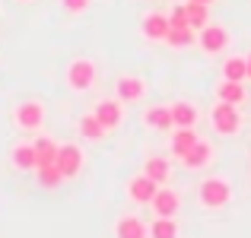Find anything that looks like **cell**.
I'll list each match as a JSON object with an SVG mask.
<instances>
[{"label": "cell", "instance_id": "9c48e42d", "mask_svg": "<svg viewBox=\"0 0 251 238\" xmlns=\"http://www.w3.org/2000/svg\"><path fill=\"white\" fill-rule=\"evenodd\" d=\"M169 16L166 13H147V16L140 19V35L147 38V42H166L169 35Z\"/></svg>", "mask_w": 251, "mask_h": 238}, {"label": "cell", "instance_id": "44dd1931", "mask_svg": "<svg viewBox=\"0 0 251 238\" xmlns=\"http://www.w3.org/2000/svg\"><path fill=\"white\" fill-rule=\"evenodd\" d=\"M150 238H181V229H178L175 216H156L150 222Z\"/></svg>", "mask_w": 251, "mask_h": 238}, {"label": "cell", "instance_id": "7a4b0ae2", "mask_svg": "<svg viewBox=\"0 0 251 238\" xmlns=\"http://www.w3.org/2000/svg\"><path fill=\"white\" fill-rule=\"evenodd\" d=\"M45 118H48V111H45V105L38 98H25V102H19L13 108V124L23 134H38L45 127Z\"/></svg>", "mask_w": 251, "mask_h": 238}, {"label": "cell", "instance_id": "603a6c76", "mask_svg": "<svg viewBox=\"0 0 251 238\" xmlns=\"http://www.w3.org/2000/svg\"><path fill=\"white\" fill-rule=\"evenodd\" d=\"M197 42V32L191 29V25H172L169 35H166V45H172V48H191V45Z\"/></svg>", "mask_w": 251, "mask_h": 238}, {"label": "cell", "instance_id": "9a60e30c", "mask_svg": "<svg viewBox=\"0 0 251 238\" xmlns=\"http://www.w3.org/2000/svg\"><path fill=\"white\" fill-rule=\"evenodd\" d=\"M197 140H201V134H197L194 127H175V130H172V156L184 159Z\"/></svg>", "mask_w": 251, "mask_h": 238}, {"label": "cell", "instance_id": "484cf974", "mask_svg": "<svg viewBox=\"0 0 251 238\" xmlns=\"http://www.w3.org/2000/svg\"><path fill=\"white\" fill-rule=\"evenodd\" d=\"M35 178H38V184H42V188H48V190L67 181V178L61 175V168H57V165H38V168H35Z\"/></svg>", "mask_w": 251, "mask_h": 238}, {"label": "cell", "instance_id": "6da1fadb", "mask_svg": "<svg viewBox=\"0 0 251 238\" xmlns=\"http://www.w3.org/2000/svg\"><path fill=\"white\" fill-rule=\"evenodd\" d=\"M235 190H232V181H229L226 175H210L201 181V188H197V203H201L203 210H210V213H216V210H226L229 203H232Z\"/></svg>", "mask_w": 251, "mask_h": 238}, {"label": "cell", "instance_id": "8fae6325", "mask_svg": "<svg viewBox=\"0 0 251 238\" xmlns=\"http://www.w3.org/2000/svg\"><path fill=\"white\" fill-rule=\"evenodd\" d=\"M156 190H159V184H156L153 178H147L143 171H140V175H134V178L127 181V197H130L134 203H140V207H147V203L153 200Z\"/></svg>", "mask_w": 251, "mask_h": 238}, {"label": "cell", "instance_id": "cb8c5ba5", "mask_svg": "<svg viewBox=\"0 0 251 238\" xmlns=\"http://www.w3.org/2000/svg\"><path fill=\"white\" fill-rule=\"evenodd\" d=\"M184 13H188V25L194 32H201L203 25L210 23V6L207 3H197V0H188L184 3Z\"/></svg>", "mask_w": 251, "mask_h": 238}, {"label": "cell", "instance_id": "4dcf8cb0", "mask_svg": "<svg viewBox=\"0 0 251 238\" xmlns=\"http://www.w3.org/2000/svg\"><path fill=\"white\" fill-rule=\"evenodd\" d=\"M19 3H29V0H19Z\"/></svg>", "mask_w": 251, "mask_h": 238}, {"label": "cell", "instance_id": "30bf717a", "mask_svg": "<svg viewBox=\"0 0 251 238\" xmlns=\"http://www.w3.org/2000/svg\"><path fill=\"white\" fill-rule=\"evenodd\" d=\"M213 156H216V153H213V146H210V140H203V137H201V140L191 146V153L181 159V165H184L188 171H203V168H210Z\"/></svg>", "mask_w": 251, "mask_h": 238}, {"label": "cell", "instance_id": "3957f363", "mask_svg": "<svg viewBox=\"0 0 251 238\" xmlns=\"http://www.w3.org/2000/svg\"><path fill=\"white\" fill-rule=\"evenodd\" d=\"M210 127H213V134H220V137H235V134L242 130L239 105L216 102L213 108H210Z\"/></svg>", "mask_w": 251, "mask_h": 238}, {"label": "cell", "instance_id": "d4e9b609", "mask_svg": "<svg viewBox=\"0 0 251 238\" xmlns=\"http://www.w3.org/2000/svg\"><path fill=\"white\" fill-rule=\"evenodd\" d=\"M32 143H35L38 165H54L57 162V146H61V143H54L51 137H38V140H32Z\"/></svg>", "mask_w": 251, "mask_h": 238}, {"label": "cell", "instance_id": "7c38bea8", "mask_svg": "<svg viewBox=\"0 0 251 238\" xmlns=\"http://www.w3.org/2000/svg\"><path fill=\"white\" fill-rule=\"evenodd\" d=\"M115 238H150V226L137 213H124L115 219Z\"/></svg>", "mask_w": 251, "mask_h": 238}, {"label": "cell", "instance_id": "5b68a950", "mask_svg": "<svg viewBox=\"0 0 251 238\" xmlns=\"http://www.w3.org/2000/svg\"><path fill=\"white\" fill-rule=\"evenodd\" d=\"M197 45H201L203 54L216 57V54H223V51H229V45H232V35H229L226 25H220V23H207L201 32H197Z\"/></svg>", "mask_w": 251, "mask_h": 238}, {"label": "cell", "instance_id": "83f0119b", "mask_svg": "<svg viewBox=\"0 0 251 238\" xmlns=\"http://www.w3.org/2000/svg\"><path fill=\"white\" fill-rule=\"evenodd\" d=\"M169 25H188V13H184V3L172 10V16H169Z\"/></svg>", "mask_w": 251, "mask_h": 238}, {"label": "cell", "instance_id": "f546056e", "mask_svg": "<svg viewBox=\"0 0 251 238\" xmlns=\"http://www.w3.org/2000/svg\"><path fill=\"white\" fill-rule=\"evenodd\" d=\"M197 3H207V6H210V3H213V0H197Z\"/></svg>", "mask_w": 251, "mask_h": 238}, {"label": "cell", "instance_id": "4fadbf2b", "mask_svg": "<svg viewBox=\"0 0 251 238\" xmlns=\"http://www.w3.org/2000/svg\"><path fill=\"white\" fill-rule=\"evenodd\" d=\"M150 207H153L156 216H178V210H181V197H178L172 188H162V184H159L156 197L150 200Z\"/></svg>", "mask_w": 251, "mask_h": 238}, {"label": "cell", "instance_id": "e0dca14e", "mask_svg": "<svg viewBox=\"0 0 251 238\" xmlns=\"http://www.w3.org/2000/svg\"><path fill=\"white\" fill-rule=\"evenodd\" d=\"M143 175L153 178L156 184H166L172 178V162L166 156H147V162H143Z\"/></svg>", "mask_w": 251, "mask_h": 238}, {"label": "cell", "instance_id": "8992f818", "mask_svg": "<svg viewBox=\"0 0 251 238\" xmlns=\"http://www.w3.org/2000/svg\"><path fill=\"white\" fill-rule=\"evenodd\" d=\"M83 162H86V156L76 143H61V146H57V162L54 165L61 168L64 178H76L83 171Z\"/></svg>", "mask_w": 251, "mask_h": 238}, {"label": "cell", "instance_id": "2e32d148", "mask_svg": "<svg viewBox=\"0 0 251 238\" xmlns=\"http://www.w3.org/2000/svg\"><path fill=\"white\" fill-rule=\"evenodd\" d=\"M143 127L150 130H172V105H153L143 111Z\"/></svg>", "mask_w": 251, "mask_h": 238}, {"label": "cell", "instance_id": "f1b7e54d", "mask_svg": "<svg viewBox=\"0 0 251 238\" xmlns=\"http://www.w3.org/2000/svg\"><path fill=\"white\" fill-rule=\"evenodd\" d=\"M248 79H251V54H248Z\"/></svg>", "mask_w": 251, "mask_h": 238}, {"label": "cell", "instance_id": "ba28073f", "mask_svg": "<svg viewBox=\"0 0 251 238\" xmlns=\"http://www.w3.org/2000/svg\"><path fill=\"white\" fill-rule=\"evenodd\" d=\"M92 115L99 118V124H102L105 130H115V127H121V121H124V102L118 95L115 98H102V102H96Z\"/></svg>", "mask_w": 251, "mask_h": 238}, {"label": "cell", "instance_id": "4316f807", "mask_svg": "<svg viewBox=\"0 0 251 238\" xmlns=\"http://www.w3.org/2000/svg\"><path fill=\"white\" fill-rule=\"evenodd\" d=\"M89 3H92V0H61V6L67 13H74V16H76V13H86V10H89Z\"/></svg>", "mask_w": 251, "mask_h": 238}, {"label": "cell", "instance_id": "5bb4252c", "mask_svg": "<svg viewBox=\"0 0 251 238\" xmlns=\"http://www.w3.org/2000/svg\"><path fill=\"white\" fill-rule=\"evenodd\" d=\"M10 162L19 171H35L38 168V156H35V143H16L10 149Z\"/></svg>", "mask_w": 251, "mask_h": 238}, {"label": "cell", "instance_id": "d6986e66", "mask_svg": "<svg viewBox=\"0 0 251 238\" xmlns=\"http://www.w3.org/2000/svg\"><path fill=\"white\" fill-rule=\"evenodd\" d=\"M197 118H201V111L191 102H184V98L181 102H172V124H175V127H194Z\"/></svg>", "mask_w": 251, "mask_h": 238}, {"label": "cell", "instance_id": "ac0fdd59", "mask_svg": "<svg viewBox=\"0 0 251 238\" xmlns=\"http://www.w3.org/2000/svg\"><path fill=\"white\" fill-rule=\"evenodd\" d=\"M216 102L242 105V102H245V83H235V79H220V86H216Z\"/></svg>", "mask_w": 251, "mask_h": 238}, {"label": "cell", "instance_id": "277c9868", "mask_svg": "<svg viewBox=\"0 0 251 238\" xmlns=\"http://www.w3.org/2000/svg\"><path fill=\"white\" fill-rule=\"evenodd\" d=\"M64 79H67L70 92H89L92 86H96V79H99V70H96V64H92L89 57H74V61L67 64Z\"/></svg>", "mask_w": 251, "mask_h": 238}, {"label": "cell", "instance_id": "52a82bcc", "mask_svg": "<svg viewBox=\"0 0 251 238\" xmlns=\"http://www.w3.org/2000/svg\"><path fill=\"white\" fill-rule=\"evenodd\" d=\"M115 95L121 98L124 105L140 102V98L147 95V79L137 76V73H124V76H118V79H115Z\"/></svg>", "mask_w": 251, "mask_h": 238}, {"label": "cell", "instance_id": "7402d4cb", "mask_svg": "<svg viewBox=\"0 0 251 238\" xmlns=\"http://www.w3.org/2000/svg\"><path fill=\"white\" fill-rule=\"evenodd\" d=\"M76 130H80V137H83V140H89V143L102 140V137L108 134V130H105L102 124H99V118L92 115V111H89V115H83L80 121H76Z\"/></svg>", "mask_w": 251, "mask_h": 238}, {"label": "cell", "instance_id": "ffe728a7", "mask_svg": "<svg viewBox=\"0 0 251 238\" xmlns=\"http://www.w3.org/2000/svg\"><path fill=\"white\" fill-rule=\"evenodd\" d=\"M223 79H235V83H245L248 79V57L242 54H229L223 61Z\"/></svg>", "mask_w": 251, "mask_h": 238}]
</instances>
